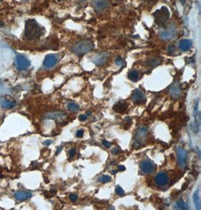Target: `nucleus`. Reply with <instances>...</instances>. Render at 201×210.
Here are the masks:
<instances>
[{"instance_id":"f257e3e1","label":"nucleus","mask_w":201,"mask_h":210,"mask_svg":"<svg viewBox=\"0 0 201 210\" xmlns=\"http://www.w3.org/2000/svg\"><path fill=\"white\" fill-rule=\"evenodd\" d=\"M45 29L34 19H29L25 23L24 36L29 40L38 39L44 34Z\"/></svg>"},{"instance_id":"f03ea898","label":"nucleus","mask_w":201,"mask_h":210,"mask_svg":"<svg viewBox=\"0 0 201 210\" xmlns=\"http://www.w3.org/2000/svg\"><path fill=\"white\" fill-rule=\"evenodd\" d=\"M93 43L90 40H82L74 45L72 48V51L74 54L78 56L84 55L85 54L89 53L93 49Z\"/></svg>"},{"instance_id":"7ed1b4c3","label":"nucleus","mask_w":201,"mask_h":210,"mask_svg":"<svg viewBox=\"0 0 201 210\" xmlns=\"http://www.w3.org/2000/svg\"><path fill=\"white\" fill-rule=\"evenodd\" d=\"M155 22L157 25H163L167 21L169 17V11L165 6H162L153 14Z\"/></svg>"},{"instance_id":"20e7f679","label":"nucleus","mask_w":201,"mask_h":210,"mask_svg":"<svg viewBox=\"0 0 201 210\" xmlns=\"http://www.w3.org/2000/svg\"><path fill=\"white\" fill-rule=\"evenodd\" d=\"M177 34V29L173 24H169L165 29H162L160 32V39L165 41L173 39Z\"/></svg>"},{"instance_id":"39448f33","label":"nucleus","mask_w":201,"mask_h":210,"mask_svg":"<svg viewBox=\"0 0 201 210\" xmlns=\"http://www.w3.org/2000/svg\"><path fill=\"white\" fill-rule=\"evenodd\" d=\"M148 133V130L146 126H140L137 131L136 136H135V140H134V147L136 148H139L142 145H143V142L145 140V136H147Z\"/></svg>"},{"instance_id":"423d86ee","label":"nucleus","mask_w":201,"mask_h":210,"mask_svg":"<svg viewBox=\"0 0 201 210\" xmlns=\"http://www.w3.org/2000/svg\"><path fill=\"white\" fill-rule=\"evenodd\" d=\"M30 64L31 62L27 57L24 55H17L16 58H15V65L18 70H26L30 66Z\"/></svg>"},{"instance_id":"0eeeda50","label":"nucleus","mask_w":201,"mask_h":210,"mask_svg":"<svg viewBox=\"0 0 201 210\" xmlns=\"http://www.w3.org/2000/svg\"><path fill=\"white\" fill-rule=\"evenodd\" d=\"M58 57L55 54H48L45 58L43 66L46 69H51L58 62Z\"/></svg>"},{"instance_id":"6e6552de","label":"nucleus","mask_w":201,"mask_h":210,"mask_svg":"<svg viewBox=\"0 0 201 210\" xmlns=\"http://www.w3.org/2000/svg\"><path fill=\"white\" fill-rule=\"evenodd\" d=\"M168 182H169V176L167 173L164 172L159 173L155 177V183L157 186H165L167 185Z\"/></svg>"},{"instance_id":"1a4fd4ad","label":"nucleus","mask_w":201,"mask_h":210,"mask_svg":"<svg viewBox=\"0 0 201 210\" xmlns=\"http://www.w3.org/2000/svg\"><path fill=\"white\" fill-rule=\"evenodd\" d=\"M110 55L108 53H101L100 54H97L93 58V61L96 64V66H103L104 64L108 62Z\"/></svg>"},{"instance_id":"9d476101","label":"nucleus","mask_w":201,"mask_h":210,"mask_svg":"<svg viewBox=\"0 0 201 210\" xmlns=\"http://www.w3.org/2000/svg\"><path fill=\"white\" fill-rule=\"evenodd\" d=\"M109 3L107 0H93V6L96 11L99 12L105 11L108 8Z\"/></svg>"},{"instance_id":"9b49d317","label":"nucleus","mask_w":201,"mask_h":210,"mask_svg":"<svg viewBox=\"0 0 201 210\" xmlns=\"http://www.w3.org/2000/svg\"><path fill=\"white\" fill-rule=\"evenodd\" d=\"M176 153H177L178 162L180 166L182 168H185L186 166V152L184 149L181 148H176Z\"/></svg>"},{"instance_id":"f8f14e48","label":"nucleus","mask_w":201,"mask_h":210,"mask_svg":"<svg viewBox=\"0 0 201 210\" xmlns=\"http://www.w3.org/2000/svg\"><path fill=\"white\" fill-rule=\"evenodd\" d=\"M155 166L153 163H152L149 161H147V160L143 161L141 164V170L146 174H150V173H153L155 170Z\"/></svg>"},{"instance_id":"ddd939ff","label":"nucleus","mask_w":201,"mask_h":210,"mask_svg":"<svg viewBox=\"0 0 201 210\" xmlns=\"http://www.w3.org/2000/svg\"><path fill=\"white\" fill-rule=\"evenodd\" d=\"M169 91L171 96H172L173 98H178L182 93V90L181 88H180L179 83L177 82V81L173 83L172 85L170 86V88H169Z\"/></svg>"},{"instance_id":"4468645a","label":"nucleus","mask_w":201,"mask_h":210,"mask_svg":"<svg viewBox=\"0 0 201 210\" xmlns=\"http://www.w3.org/2000/svg\"><path fill=\"white\" fill-rule=\"evenodd\" d=\"M45 117L47 118L55 120V121H62V120H64L66 118V114L63 112H50V113L46 114Z\"/></svg>"},{"instance_id":"2eb2a0df","label":"nucleus","mask_w":201,"mask_h":210,"mask_svg":"<svg viewBox=\"0 0 201 210\" xmlns=\"http://www.w3.org/2000/svg\"><path fill=\"white\" fill-rule=\"evenodd\" d=\"M132 98L133 102H136L137 104H141L144 103L145 102V96L144 95V93L142 91H140L139 90L136 89L133 91V93L132 95Z\"/></svg>"},{"instance_id":"dca6fc26","label":"nucleus","mask_w":201,"mask_h":210,"mask_svg":"<svg viewBox=\"0 0 201 210\" xmlns=\"http://www.w3.org/2000/svg\"><path fill=\"white\" fill-rule=\"evenodd\" d=\"M32 197V194L28 191H17L15 194V197L17 200H26Z\"/></svg>"},{"instance_id":"f3484780","label":"nucleus","mask_w":201,"mask_h":210,"mask_svg":"<svg viewBox=\"0 0 201 210\" xmlns=\"http://www.w3.org/2000/svg\"><path fill=\"white\" fill-rule=\"evenodd\" d=\"M192 41L189 39H182L179 41L178 47L179 49L182 51H187L191 48Z\"/></svg>"},{"instance_id":"a211bd4d","label":"nucleus","mask_w":201,"mask_h":210,"mask_svg":"<svg viewBox=\"0 0 201 210\" xmlns=\"http://www.w3.org/2000/svg\"><path fill=\"white\" fill-rule=\"evenodd\" d=\"M126 109H127V104L124 101H120L117 102L113 107L114 110H115L116 112H119V113L124 112Z\"/></svg>"},{"instance_id":"6ab92c4d","label":"nucleus","mask_w":201,"mask_h":210,"mask_svg":"<svg viewBox=\"0 0 201 210\" xmlns=\"http://www.w3.org/2000/svg\"><path fill=\"white\" fill-rule=\"evenodd\" d=\"M0 105L2 108L5 109H11L15 105V102L10 101L6 99H1L0 100Z\"/></svg>"},{"instance_id":"aec40b11","label":"nucleus","mask_w":201,"mask_h":210,"mask_svg":"<svg viewBox=\"0 0 201 210\" xmlns=\"http://www.w3.org/2000/svg\"><path fill=\"white\" fill-rule=\"evenodd\" d=\"M199 191H200V190L197 189L195 193H194L193 199H194V203H195L197 209L200 210L201 209V207H200V195H199Z\"/></svg>"},{"instance_id":"412c9836","label":"nucleus","mask_w":201,"mask_h":210,"mask_svg":"<svg viewBox=\"0 0 201 210\" xmlns=\"http://www.w3.org/2000/svg\"><path fill=\"white\" fill-rule=\"evenodd\" d=\"M175 209H189V206L184 201L179 199L176 203L175 205Z\"/></svg>"},{"instance_id":"4be33fe9","label":"nucleus","mask_w":201,"mask_h":210,"mask_svg":"<svg viewBox=\"0 0 201 210\" xmlns=\"http://www.w3.org/2000/svg\"><path fill=\"white\" fill-rule=\"evenodd\" d=\"M128 78L130 81H136L139 78V73L136 70H131L128 72Z\"/></svg>"},{"instance_id":"5701e85b","label":"nucleus","mask_w":201,"mask_h":210,"mask_svg":"<svg viewBox=\"0 0 201 210\" xmlns=\"http://www.w3.org/2000/svg\"><path fill=\"white\" fill-rule=\"evenodd\" d=\"M68 109L71 112H78L79 110V105L75 102H70L67 105Z\"/></svg>"},{"instance_id":"b1692460","label":"nucleus","mask_w":201,"mask_h":210,"mask_svg":"<svg viewBox=\"0 0 201 210\" xmlns=\"http://www.w3.org/2000/svg\"><path fill=\"white\" fill-rule=\"evenodd\" d=\"M147 64L148 66H149L150 67H155L156 66H157L159 64V60H157L155 58H151L149 60H147Z\"/></svg>"},{"instance_id":"393cba45","label":"nucleus","mask_w":201,"mask_h":210,"mask_svg":"<svg viewBox=\"0 0 201 210\" xmlns=\"http://www.w3.org/2000/svg\"><path fill=\"white\" fill-rule=\"evenodd\" d=\"M100 180L101 182H103V183H108V182H111V180H112V178H111V176H107V175H105V176H101L100 178Z\"/></svg>"},{"instance_id":"a878e982","label":"nucleus","mask_w":201,"mask_h":210,"mask_svg":"<svg viewBox=\"0 0 201 210\" xmlns=\"http://www.w3.org/2000/svg\"><path fill=\"white\" fill-rule=\"evenodd\" d=\"M176 51V47H175L174 45H169L167 48V52L169 54L172 55L175 53Z\"/></svg>"},{"instance_id":"bb28decb","label":"nucleus","mask_w":201,"mask_h":210,"mask_svg":"<svg viewBox=\"0 0 201 210\" xmlns=\"http://www.w3.org/2000/svg\"><path fill=\"white\" fill-rule=\"evenodd\" d=\"M115 191H116V193H117V194H118V195H123L124 193V190H123V189L121 188L119 185H117V186L115 187Z\"/></svg>"},{"instance_id":"cd10ccee","label":"nucleus","mask_w":201,"mask_h":210,"mask_svg":"<svg viewBox=\"0 0 201 210\" xmlns=\"http://www.w3.org/2000/svg\"><path fill=\"white\" fill-rule=\"evenodd\" d=\"M194 116L195 118H196L197 116V114H198V102H196L195 106V110H194Z\"/></svg>"},{"instance_id":"c85d7f7f","label":"nucleus","mask_w":201,"mask_h":210,"mask_svg":"<svg viewBox=\"0 0 201 210\" xmlns=\"http://www.w3.org/2000/svg\"><path fill=\"white\" fill-rule=\"evenodd\" d=\"M115 63L118 66H121L123 63V59L121 57H118L115 60Z\"/></svg>"},{"instance_id":"c756f323","label":"nucleus","mask_w":201,"mask_h":210,"mask_svg":"<svg viewBox=\"0 0 201 210\" xmlns=\"http://www.w3.org/2000/svg\"><path fill=\"white\" fill-rule=\"evenodd\" d=\"M69 199H71V201H76L78 199V196L75 194H72L69 195Z\"/></svg>"},{"instance_id":"7c9ffc66","label":"nucleus","mask_w":201,"mask_h":210,"mask_svg":"<svg viewBox=\"0 0 201 210\" xmlns=\"http://www.w3.org/2000/svg\"><path fill=\"white\" fill-rule=\"evenodd\" d=\"M83 135H84V131H83V130H79V131H78L77 133H76V136H77L78 138H81V137L83 136Z\"/></svg>"},{"instance_id":"2f4dec72","label":"nucleus","mask_w":201,"mask_h":210,"mask_svg":"<svg viewBox=\"0 0 201 210\" xmlns=\"http://www.w3.org/2000/svg\"><path fill=\"white\" fill-rule=\"evenodd\" d=\"M75 152H76L75 148H72V149H71V150L69 152V157H70V158H71V157H73V156L75 155Z\"/></svg>"},{"instance_id":"473e14b6","label":"nucleus","mask_w":201,"mask_h":210,"mask_svg":"<svg viewBox=\"0 0 201 210\" xmlns=\"http://www.w3.org/2000/svg\"><path fill=\"white\" fill-rule=\"evenodd\" d=\"M103 145L105 147H106V148H109V147H110L111 145H112V144H111L109 142L106 141V140H103Z\"/></svg>"},{"instance_id":"72a5a7b5","label":"nucleus","mask_w":201,"mask_h":210,"mask_svg":"<svg viewBox=\"0 0 201 210\" xmlns=\"http://www.w3.org/2000/svg\"><path fill=\"white\" fill-rule=\"evenodd\" d=\"M87 118H88V116L84 115V114H81V115L79 116V120H80L81 121H85V120H87Z\"/></svg>"},{"instance_id":"f704fd0d","label":"nucleus","mask_w":201,"mask_h":210,"mask_svg":"<svg viewBox=\"0 0 201 210\" xmlns=\"http://www.w3.org/2000/svg\"><path fill=\"white\" fill-rule=\"evenodd\" d=\"M52 141L51 140H46V141H45L43 142V144H44L45 145H46V146H48V145H50L51 144Z\"/></svg>"},{"instance_id":"c9c22d12","label":"nucleus","mask_w":201,"mask_h":210,"mask_svg":"<svg viewBox=\"0 0 201 210\" xmlns=\"http://www.w3.org/2000/svg\"><path fill=\"white\" fill-rule=\"evenodd\" d=\"M125 166H122V165H120V166H118V170L119 171H124L125 170Z\"/></svg>"},{"instance_id":"e433bc0d","label":"nucleus","mask_w":201,"mask_h":210,"mask_svg":"<svg viewBox=\"0 0 201 210\" xmlns=\"http://www.w3.org/2000/svg\"><path fill=\"white\" fill-rule=\"evenodd\" d=\"M63 146H60V147H59L58 150H57V152H56V155H58V154L60 153V152H61V151L63 150Z\"/></svg>"},{"instance_id":"4c0bfd02","label":"nucleus","mask_w":201,"mask_h":210,"mask_svg":"<svg viewBox=\"0 0 201 210\" xmlns=\"http://www.w3.org/2000/svg\"><path fill=\"white\" fill-rule=\"evenodd\" d=\"M118 152H119V149L117 148H114L113 150H112V153L113 154H117V153H118Z\"/></svg>"},{"instance_id":"58836bf2","label":"nucleus","mask_w":201,"mask_h":210,"mask_svg":"<svg viewBox=\"0 0 201 210\" xmlns=\"http://www.w3.org/2000/svg\"><path fill=\"white\" fill-rule=\"evenodd\" d=\"M2 81L0 80V91L2 90Z\"/></svg>"},{"instance_id":"ea45409f","label":"nucleus","mask_w":201,"mask_h":210,"mask_svg":"<svg viewBox=\"0 0 201 210\" xmlns=\"http://www.w3.org/2000/svg\"><path fill=\"white\" fill-rule=\"evenodd\" d=\"M185 1H186V0H180V2H181L182 4H185Z\"/></svg>"},{"instance_id":"a19ab883","label":"nucleus","mask_w":201,"mask_h":210,"mask_svg":"<svg viewBox=\"0 0 201 210\" xmlns=\"http://www.w3.org/2000/svg\"><path fill=\"white\" fill-rule=\"evenodd\" d=\"M91 114V112H87V116H89Z\"/></svg>"},{"instance_id":"79ce46f5","label":"nucleus","mask_w":201,"mask_h":210,"mask_svg":"<svg viewBox=\"0 0 201 210\" xmlns=\"http://www.w3.org/2000/svg\"><path fill=\"white\" fill-rule=\"evenodd\" d=\"M145 1H153V0H145Z\"/></svg>"},{"instance_id":"37998d69","label":"nucleus","mask_w":201,"mask_h":210,"mask_svg":"<svg viewBox=\"0 0 201 210\" xmlns=\"http://www.w3.org/2000/svg\"><path fill=\"white\" fill-rule=\"evenodd\" d=\"M23 1H27V0H23Z\"/></svg>"},{"instance_id":"c03bdc74","label":"nucleus","mask_w":201,"mask_h":210,"mask_svg":"<svg viewBox=\"0 0 201 210\" xmlns=\"http://www.w3.org/2000/svg\"><path fill=\"white\" fill-rule=\"evenodd\" d=\"M0 2H1V0H0Z\"/></svg>"}]
</instances>
